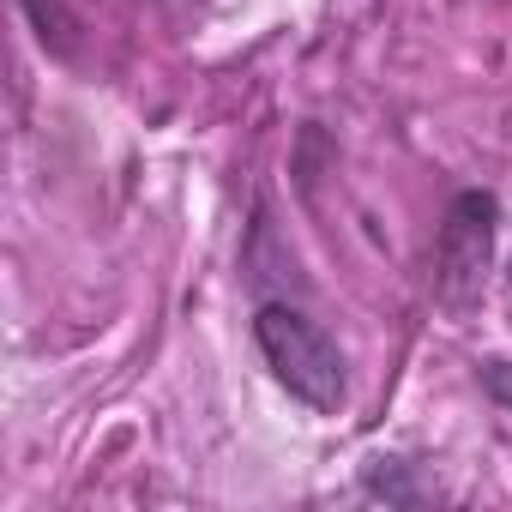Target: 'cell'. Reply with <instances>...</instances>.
I'll return each mask as SVG.
<instances>
[{
  "label": "cell",
  "mask_w": 512,
  "mask_h": 512,
  "mask_svg": "<svg viewBox=\"0 0 512 512\" xmlns=\"http://www.w3.org/2000/svg\"><path fill=\"white\" fill-rule=\"evenodd\" d=\"M494 223H500V205L494 193L470 187L446 205V223H440V241H434V290L452 314L476 308L482 284H488V266H494Z\"/></svg>",
  "instance_id": "cell-2"
},
{
  "label": "cell",
  "mask_w": 512,
  "mask_h": 512,
  "mask_svg": "<svg viewBox=\"0 0 512 512\" xmlns=\"http://www.w3.org/2000/svg\"><path fill=\"white\" fill-rule=\"evenodd\" d=\"M19 7H25V19L37 25V37H43V43L73 49V13L61 7V0H19Z\"/></svg>",
  "instance_id": "cell-3"
},
{
  "label": "cell",
  "mask_w": 512,
  "mask_h": 512,
  "mask_svg": "<svg viewBox=\"0 0 512 512\" xmlns=\"http://www.w3.org/2000/svg\"><path fill=\"white\" fill-rule=\"evenodd\" d=\"M482 386H488V398H500L512 410V362H482Z\"/></svg>",
  "instance_id": "cell-5"
},
{
  "label": "cell",
  "mask_w": 512,
  "mask_h": 512,
  "mask_svg": "<svg viewBox=\"0 0 512 512\" xmlns=\"http://www.w3.org/2000/svg\"><path fill=\"white\" fill-rule=\"evenodd\" d=\"M368 494H386V500H422V494L392 470V464H368Z\"/></svg>",
  "instance_id": "cell-4"
},
{
  "label": "cell",
  "mask_w": 512,
  "mask_h": 512,
  "mask_svg": "<svg viewBox=\"0 0 512 512\" xmlns=\"http://www.w3.org/2000/svg\"><path fill=\"white\" fill-rule=\"evenodd\" d=\"M253 344H260L272 380H278L290 398H302V404L320 410V416L344 410V392H350L344 350H338L308 314H296V308H284V302H266L260 314H253Z\"/></svg>",
  "instance_id": "cell-1"
}]
</instances>
